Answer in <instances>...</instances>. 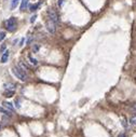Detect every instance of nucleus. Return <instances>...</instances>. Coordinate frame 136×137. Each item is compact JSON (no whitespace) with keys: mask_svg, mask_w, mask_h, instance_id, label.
<instances>
[{"mask_svg":"<svg viewBox=\"0 0 136 137\" xmlns=\"http://www.w3.org/2000/svg\"><path fill=\"white\" fill-rule=\"evenodd\" d=\"M14 104H15V106H16L17 109H18V108H21V102H20V99H15Z\"/></svg>","mask_w":136,"mask_h":137,"instance_id":"obj_15","label":"nucleus"},{"mask_svg":"<svg viewBox=\"0 0 136 137\" xmlns=\"http://www.w3.org/2000/svg\"><path fill=\"white\" fill-rule=\"evenodd\" d=\"M18 2H20V0H11V9L12 10L15 9L18 4Z\"/></svg>","mask_w":136,"mask_h":137,"instance_id":"obj_13","label":"nucleus"},{"mask_svg":"<svg viewBox=\"0 0 136 137\" xmlns=\"http://www.w3.org/2000/svg\"><path fill=\"white\" fill-rule=\"evenodd\" d=\"M0 128H1V126H0Z\"/></svg>","mask_w":136,"mask_h":137,"instance_id":"obj_23","label":"nucleus"},{"mask_svg":"<svg viewBox=\"0 0 136 137\" xmlns=\"http://www.w3.org/2000/svg\"><path fill=\"white\" fill-rule=\"evenodd\" d=\"M3 51H5V44L1 45V52H3Z\"/></svg>","mask_w":136,"mask_h":137,"instance_id":"obj_19","label":"nucleus"},{"mask_svg":"<svg viewBox=\"0 0 136 137\" xmlns=\"http://www.w3.org/2000/svg\"><path fill=\"white\" fill-rule=\"evenodd\" d=\"M36 18H37V15H34V16H31V18H30V23H34V22L36 21Z\"/></svg>","mask_w":136,"mask_h":137,"instance_id":"obj_18","label":"nucleus"},{"mask_svg":"<svg viewBox=\"0 0 136 137\" xmlns=\"http://www.w3.org/2000/svg\"><path fill=\"white\" fill-rule=\"evenodd\" d=\"M40 4H41V2H37V3H35V4H31V5L29 6V10H30L31 12H35V11L40 6Z\"/></svg>","mask_w":136,"mask_h":137,"instance_id":"obj_10","label":"nucleus"},{"mask_svg":"<svg viewBox=\"0 0 136 137\" xmlns=\"http://www.w3.org/2000/svg\"><path fill=\"white\" fill-rule=\"evenodd\" d=\"M133 108H134V109H136V104H135V105L133 106Z\"/></svg>","mask_w":136,"mask_h":137,"instance_id":"obj_22","label":"nucleus"},{"mask_svg":"<svg viewBox=\"0 0 136 137\" xmlns=\"http://www.w3.org/2000/svg\"><path fill=\"white\" fill-rule=\"evenodd\" d=\"M3 86H4L5 90H12V91H14V90L16 89V85L14 84V83H5Z\"/></svg>","mask_w":136,"mask_h":137,"instance_id":"obj_8","label":"nucleus"},{"mask_svg":"<svg viewBox=\"0 0 136 137\" xmlns=\"http://www.w3.org/2000/svg\"><path fill=\"white\" fill-rule=\"evenodd\" d=\"M0 112L3 113V114H5L7 117H11V116H12V113H13V112L9 111L8 109H5L4 107H1V106H0Z\"/></svg>","mask_w":136,"mask_h":137,"instance_id":"obj_6","label":"nucleus"},{"mask_svg":"<svg viewBox=\"0 0 136 137\" xmlns=\"http://www.w3.org/2000/svg\"><path fill=\"white\" fill-rule=\"evenodd\" d=\"M3 95H4L5 97H12V96L14 95V91H12V90H7V91L3 93Z\"/></svg>","mask_w":136,"mask_h":137,"instance_id":"obj_12","label":"nucleus"},{"mask_svg":"<svg viewBox=\"0 0 136 137\" xmlns=\"http://www.w3.org/2000/svg\"><path fill=\"white\" fill-rule=\"evenodd\" d=\"M12 73L17 79H20L21 81H26L27 80V73L25 70H23L21 67H18V66L13 67L12 68Z\"/></svg>","mask_w":136,"mask_h":137,"instance_id":"obj_1","label":"nucleus"},{"mask_svg":"<svg viewBox=\"0 0 136 137\" xmlns=\"http://www.w3.org/2000/svg\"><path fill=\"white\" fill-rule=\"evenodd\" d=\"M4 37H5V32L1 31V32H0V41H2L4 39Z\"/></svg>","mask_w":136,"mask_h":137,"instance_id":"obj_16","label":"nucleus"},{"mask_svg":"<svg viewBox=\"0 0 136 137\" xmlns=\"http://www.w3.org/2000/svg\"><path fill=\"white\" fill-rule=\"evenodd\" d=\"M28 60H29V61H30V63H31V64L34 65V66H37V65H38V61H37V60H36V58H35V57H33V56H31L30 54H29V55H28Z\"/></svg>","mask_w":136,"mask_h":137,"instance_id":"obj_11","label":"nucleus"},{"mask_svg":"<svg viewBox=\"0 0 136 137\" xmlns=\"http://www.w3.org/2000/svg\"><path fill=\"white\" fill-rule=\"evenodd\" d=\"M118 137H127V136H126L125 134H120V135H119Z\"/></svg>","mask_w":136,"mask_h":137,"instance_id":"obj_21","label":"nucleus"},{"mask_svg":"<svg viewBox=\"0 0 136 137\" xmlns=\"http://www.w3.org/2000/svg\"><path fill=\"white\" fill-rule=\"evenodd\" d=\"M48 14H49L50 19H52L53 22H55L56 24H59V22H60V17H59V14L56 13V11H55V10H53V9L49 10V11H48Z\"/></svg>","mask_w":136,"mask_h":137,"instance_id":"obj_4","label":"nucleus"},{"mask_svg":"<svg viewBox=\"0 0 136 137\" xmlns=\"http://www.w3.org/2000/svg\"><path fill=\"white\" fill-rule=\"evenodd\" d=\"M9 51H4V53H3V55H2V57H1V60H0V62L1 63H7L8 62V60H9Z\"/></svg>","mask_w":136,"mask_h":137,"instance_id":"obj_7","label":"nucleus"},{"mask_svg":"<svg viewBox=\"0 0 136 137\" xmlns=\"http://www.w3.org/2000/svg\"><path fill=\"white\" fill-rule=\"evenodd\" d=\"M63 2H64V0H59V5L61 6V5L63 4Z\"/></svg>","mask_w":136,"mask_h":137,"instance_id":"obj_20","label":"nucleus"},{"mask_svg":"<svg viewBox=\"0 0 136 137\" xmlns=\"http://www.w3.org/2000/svg\"><path fill=\"white\" fill-rule=\"evenodd\" d=\"M56 25L57 24L55 23V22H53L52 19H50V18L47 21V23H46L48 31L51 32V34H55V31H56Z\"/></svg>","mask_w":136,"mask_h":137,"instance_id":"obj_3","label":"nucleus"},{"mask_svg":"<svg viewBox=\"0 0 136 137\" xmlns=\"http://www.w3.org/2000/svg\"><path fill=\"white\" fill-rule=\"evenodd\" d=\"M28 1H29V0H22V2H21V11H24L27 8Z\"/></svg>","mask_w":136,"mask_h":137,"instance_id":"obj_9","label":"nucleus"},{"mask_svg":"<svg viewBox=\"0 0 136 137\" xmlns=\"http://www.w3.org/2000/svg\"><path fill=\"white\" fill-rule=\"evenodd\" d=\"M2 107H4L5 109H8L9 111H11V112H14V106L11 104V103H9V102H3L2 103Z\"/></svg>","mask_w":136,"mask_h":137,"instance_id":"obj_5","label":"nucleus"},{"mask_svg":"<svg viewBox=\"0 0 136 137\" xmlns=\"http://www.w3.org/2000/svg\"><path fill=\"white\" fill-rule=\"evenodd\" d=\"M33 51L36 53V52H38L39 51V45H35L34 48H33Z\"/></svg>","mask_w":136,"mask_h":137,"instance_id":"obj_17","label":"nucleus"},{"mask_svg":"<svg viewBox=\"0 0 136 137\" xmlns=\"http://www.w3.org/2000/svg\"><path fill=\"white\" fill-rule=\"evenodd\" d=\"M5 28L8 31L13 32L16 29V18L15 17H10L8 21L5 22Z\"/></svg>","mask_w":136,"mask_h":137,"instance_id":"obj_2","label":"nucleus"},{"mask_svg":"<svg viewBox=\"0 0 136 137\" xmlns=\"http://www.w3.org/2000/svg\"><path fill=\"white\" fill-rule=\"evenodd\" d=\"M130 123H131L133 126H136V116H133V117L130 119Z\"/></svg>","mask_w":136,"mask_h":137,"instance_id":"obj_14","label":"nucleus"}]
</instances>
